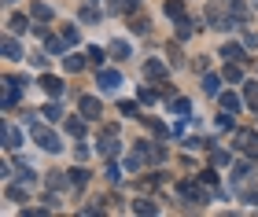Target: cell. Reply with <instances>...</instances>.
Wrapping results in <instances>:
<instances>
[{"label":"cell","instance_id":"obj_33","mask_svg":"<svg viewBox=\"0 0 258 217\" xmlns=\"http://www.w3.org/2000/svg\"><path fill=\"white\" fill-rule=\"evenodd\" d=\"M155 88H144V85H140V103H155Z\"/></svg>","mask_w":258,"mask_h":217},{"label":"cell","instance_id":"obj_21","mask_svg":"<svg viewBox=\"0 0 258 217\" xmlns=\"http://www.w3.org/2000/svg\"><path fill=\"white\" fill-rule=\"evenodd\" d=\"M144 125H148V129L159 136V140H166V136H170V129H166V125H162L159 118H144Z\"/></svg>","mask_w":258,"mask_h":217},{"label":"cell","instance_id":"obj_37","mask_svg":"<svg viewBox=\"0 0 258 217\" xmlns=\"http://www.w3.org/2000/svg\"><path fill=\"white\" fill-rule=\"evenodd\" d=\"M41 114H48V118L55 122V118H63V111H59V103H48V107H44Z\"/></svg>","mask_w":258,"mask_h":217},{"label":"cell","instance_id":"obj_10","mask_svg":"<svg viewBox=\"0 0 258 217\" xmlns=\"http://www.w3.org/2000/svg\"><path fill=\"white\" fill-rule=\"evenodd\" d=\"M19 144H22V133H19L11 122H4V147H8V151H15Z\"/></svg>","mask_w":258,"mask_h":217},{"label":"cell","instance_id":"obj_6","mask_svg":"<svg viewBox=\"0 0 258 217\" xmlns=\"http://www.w3.org/2000/svg\"><path fill=\"white\" fill-rule=\"evenodd\" d=\"M78 107H81V114H85L89 122H96L100 114H103V107H100V99H96V96H81V103H78Z\"/></svg>","mask_w":258,"mask_h":217},{"label":"cell","instance_id":"obj_23","mask_svg":"<svg viewBox=\"0 0 258 217\" xmlns=\"http://www.w3.org/2000/svg\"><path fill=\"white\" fill-rule=\"evenodd\" d=\"M170 107H173L177 118H188V114H192V103H188V99H170Z\"/></svg>","mask_w":258,"mask_h":217},{"label":"cell","instance_id":"obj_22","mask_svg":"<svg viewBox=\"0 0 258 217\" xmlns=\"http://www.w3.org/2000/svg\"><path fill=\"white\" fill-rule=\"evenodd\" d=\"M192 33H196V22H192L188 15H184V19H177V37L184 41V37H192Z\"/></svg>","mask_w":258,"mask_h":217},{"label":"cell","instance_id":"obj_3","mask_svg":"<svg viewBox=\"0 0 258 217\" xmlns=\"http://www.w3.org/2000/svg\"><path fill=\"white\" fill-rule=\"evenodd\" d=\"M118 151H122V144H118V129H114V125H107V129L100 133V155L118 158Z\"/></svg>","mask_w":258,"mask_h":217},{"label":"cell","instance_id":"obj_17","mask_svg":"<svg viewBox=\"0 0 258 217\" xmlns=\"http://www.w3.org/2000/svg\"><path fill=\"white\" fill-rule=\"evenodd\" d=\"M67 173H70V188H81V184H89V169L74 166V169H67Z\"/></svg>","mask_w":258,"mask_h":217},{"label":"cell","instance_id":"obj_8","mask_svg":"<svg viewBox=\"0 0 258 217\" xmlns=\"http://www.w3.org/2000/svg\"><path fill=\"white\" fill-rule=\"evenodd\" d=\"M41 88H44V92H48L52 99H59L67 85H63V81H59V77H55V74H44V77H41Z\"/></svg>","mask_w":258,"mask_h":217},{"label":"cell","instance_id":"obj_40","mask_svg":"<svg viewBox=\"0 0 258 217\" xmlns=\"http://www.w3.org/2000/svg\"><path fill=\"white\" fill-rule=\"evenodd\" d=\"M4 4H15V0H4Z\"/></svg>","mask_w":258,"mask_h":217},{"label":"cell","instance_id":"obj_36","mask_svg":"<svg viewBox=\"0 0 258 217\" xmlns=\"http://www.w3.org/2000/svg\"><path fill=\"white\" fill-rule=\"evenodd\" d=\"M247 107L258 111V85H247Z\"/></svg>","mask_w":258,"mask_h":217},{"label":"cell","instance_id":"obj_9","mask_svg":"<svg viewBox=\"0 0 258 217\" xmlns=\"http://www.w3.org/2000/svg\"><path fill=\"white\" fill-rule=\"evenodd\" d=\"M140 0H107V11L111 15H129V11H137Z\"/></svg>","mask_w":258,"mask_h":217},{"label":"cell","instance_id":"obj_11","mask_svg":"<svg viewBox=\"0 0 258 217\" xmlns=\"http://www.w3.org/2000/svg\"><path fill=\"white\" fill-rule=\"evenodd\" d=\"M221 4H225L229 19H236V22H243V19H247V8H243V0H221Z\"/></svg>","mask_w":258,"mask_h":217},{"label":"cell","instance_id":"obj_4","mask_svg":"<svg viewBox=\"0 0 258 217\" xmlns=\"http://www.w3.org/2000/svg\"><path fill=\"white\" fill-rule=\"evenodd\" d=\"M22 96V81L19 77H4V111H11Z\"/></svg>","mask_w":258,"mask_h":217},{"label":"cell","instance_id":"obj_18","mask_svg":"<svg viewBox=\"0 0 258 217\" xmlns=\"http://www.w3.org/2000/svg\"><path fill=\"white\" fill-rule=\"evenodd\" d=\"M44 48H48L52 55H63V48H67V41H63V37H52V33H44Z\"/></svg>","mask_w":258,"mask_h":217},{"label":"cell","instance_id":"obj_19","mask_svg":"<svg viewBox=\"0 0 258 217\" xmlns=\"http://www.w3.org/2000/svg\"><path fill=\"white\" fill-rule=\"evenodd\" d=\"M85 122H89L85 114H81V118H67V133L70 136H81V133H85Z\"/></svg>","mask_w":258,"mask_h":217},{"label":"cell","instance_id":"obj_7","mask_svg":"<svg viewBox=\"0 0 258 217\" xmlns=\"http://www.w3.org/2000/svg\"><path fill=\"white\" fill-rule=\"evenodd\" d=\"M144 77L148 81H166V66L159 59H144Z\"/></svg>","mask_w":258,"mask_h":217},{"label":"cell","instance_id":"obj_30","mask_svg":"<svg viewBox=\"0 0 258 217\" xmlns=\"http://www.w3.org/2000/svg\"><path fill=\"white\" fill-rule=\"evenodd\" d=\"M240 77H243L240 63H229V66H225V81H240Z\"/></svg>","mask_w":258,"mask_h":217},{"label":"cell","instance_id":"obj_27","mask_svg":"<svg viewBox=\"0 0 258 217\" xmlns=\"http://www.w3.org/2000/svg\"><path fill=\"white\" fill-rule=\"evenodd\" d=\"M111 55L114 59H129V44L125 41H111Z\"/></svg>","mask_w":258,"mask_h":217},{"label":"cell","instance_id":"obj_35","mask_svg":"<svg viewBox=\"0 0 258 217\" xmlns=\"http://www.w3.org/2000/svg\"><path fill=\"white\" fill-rule=\"evenodd\" d=\"M63 41L67 44H78V26H63Z\"/></svg>","mask_w":258,"mask_h":217},{"label":"cell","instance_id":"obj_5","mask_svg":"<svg viewBox=\"0 0 258 217\" xmlns=\"http://www.w3.org/2000/svg\"><path fill=\"white\" fill-rule=\"evenodd\" d=\"M96 85L103 88V92H118V88H122V74L118 70H100L96 74Z\"/></svg>","mask_w":258,"mask_h":217},{"label":"cell","instance_id":"obj_41","mask_svg":"<svg viewBox=\"0 0 258 217\" xmlns=\"http://www.w3.org/2000/svg\"><path fill=\"white\" fill-rule=\"evenodd\" d=\"M89 4H92V0H89Z\"/></svg>","mask_w":258,"mask_h":217},{"label":"cell","instance_id":"obj_13","mask_svg":"<svg viewBox=\"0 0 258 217\" xmlns=\"http://www.w3.org/2000/svg\"><path fill=\"white\" fill-rule=\"evenodd\" d=\"M30 15L37 19V22H52V8L41 4V0H33V4H30Z\"/></svg>","mask_w":258,"mask_h":217},{"label":"cell","instance_id":"obj_25","mask_svg":"<svg viewBox=\"0 0 258 217\" xmlns=\"http://www.w3.org/2000/svg\"><path fill=\"white\" fill-rule=\"evenodd\" d=\"M63 66H67L70 74H78L81 66H85V59H81V55H63Z\"/></svg>","mask_w":258,"mask_h":217},{"label":"cell","instance_id":"obj_38","mask_svg":"<svg viewBox=\"0 0 258 217\" xmlns=\"http://www.w3.org/2000/svg\"><path fill=\"white\" fill-rule=\"evenodd\" d=\"M118 177H122V169H118V166H114V162H111V166H107V180H111V184H114V180H118Z\"/></svg>","mask_w":258,"mask_h":217},{"label":"cell","instance_id":"obj_2","mask_svg":"<svg viewBox=\"0 0 258 217\" xmlns=\"http://www.w3.org/2000/svg\"><path fill=\"white\" fill-rule=\"evenodd\" d=\"M232 147H236V151H243L247 158H258V133L254 129H236V136H232Z\"/></svg>","mask_w":258,"mask_h":217},{"label":"cell","instance_id":"obj_12","mask_svg":"<svg viewBox=\"0 0 258 217\" xmlns=\"http://www.w3.org/2000/svg\"><path fill=\"white\" fill-rule=\"evenodd\" d=\"M0 52H4V59H22V48L15 44V37H4V41H0Z\"/></svg>","mask_w":258,"mask_h":217},{"label":"cell","instance_id":"obj_39","mask_svg":"<svg viewBox=\"0 0 258 217\" xmlns=\"http://www.w3.org/2000/svg\"><path fill=\"white\" fill-rule=\"evenodd\" d=\"M118 111H122V114H129V118H137V103H122Z\"/></svg>","mask_w":258,"mask_h":217},{"label":"cell","instance_id":"obj_32","mask_svg":"<svg viewBox=\"0 0 258 217\" xmlns=\"http://www.w3.org/2000/svg\"><path fill=\"white\" fill-rule=\"evenodd\" d=\"M85 59H89L92 66H103V48H89V52H85Z\"/></svg>","mask_w":258,"mask_h":217},{"label":"cell","instance_id":"obj_34","mask_svg":"<svg viewBox=\"0 0 258 217\" xmlns=\"http://www.w3.org/2000/svg\"><path fill=\"white\" fill-rule=\"evenodd\" d=\"M151 30V22H148V15L144 19H133V33H148Z\"/></svg>","mask_w":258,"mask_h":217},{"label":"cell","instance_id":"obj_28","mask_svg":"<svg viewBox=\"0 0 258 217\" xmlns=\"http://www.w3.org/2000/svg\"><path fill=\"white\" fill-rule=\"evenodd\" d=\"M232 177H236V180H247V177H251V162H236V166H232Z\"/></svg>","mask_w":258,"mask_h":217},{"label":"cell","instance_id":"obj_14","mask_svg":"<svg viewBox=\"0 0 258 217\" xmlns=\"http://www.w3.org/2000/svg\"><path fill=\"white\" fill-rule=\"evenodd\" d=\"M203 92H207V96H218V92H221V77H218V74H207V70H203Z\"/></svg>","mask_w":258,"mask_h":217},{"label":"cell","instance_id":"obj_26","mask_svg":"<svg viewBox=\"0 0 258 217\" xmlns=\"http://www.w3.org/2000/svg\"><path fill=\"white\" fill-rule=\"evenodd\" d=\"M8 30H11V33H26V30H30V19H22V15H15V19L8 22Z\"/></svg>","mask_w":258,"mask_h":217},{"label":"cell","instance_id":"obj_16","mask_svg":"<svg viewBox=\"0 0 258 217\" xmlns=\"http://www.w3.org/2000/svg\"><path fill=\"white\" fill-rule=\"evenodd\" d=\"M218 99H221V107H225L229 114L240 111V96H236V92H218Z\"/></svg>","mask_w":258,"mask_h":217},{"label":"cell","instance_id":"obj_29","mask_svg":"<svg viewBox=\"0 0 258 217\" xmlns=\"http://www.w3.org/2000/svg\"><path fill=\"white\" fill-rule=\"evenodd\" d=\"M210 162H214V166H225V162H229V151H221V147H210Z\"/></svg>","mask_w":258,"mask_h":217},{"label":"cell","instance_id":"obj_31","mask_svg":"<svg viewBox=\"0 0 258 217\" xmlns=\"http://www.w3.org/2000/svg\"><path fill=\"white\" fill-rule=\"evenodd\" d=\"M159 206L155 202H148V199H140V202H133V213H155Z\"/></svg>","mask_w":258,"mask_h":217},{"label":"cell","instance_id":"obj_20","mask_svg":"<svg viewBox=\"0 0 258 217\" xmlns=\"http://www.w3.org/2000/svg\"><path fill=\"white\" fill-rule=\"evenodd\" d=\"M221 55H225L229 63H243V48H240V44H225V48H221Z\"/></svg>","mask_w":258,"mask_h":217},{"label":"cell","instance_id":"obj_24","mask_svg":"<svg viewBox=\"0 0 258 217\" xmlns=\"http://www.w3.org/2000/svg\"><path fill=\"white\" fill-rule=\"evenodd\" d=\"M67 184H70V173H48V188L59 191V188H67Z\"/></svg>","mask_w":258,"mask_h":217},{"label":"cell","instance_id":"obj_1","mask_svg":"<svg viewBox=\"0 0 258 217\" xmlns=\"http://www.w3.org/2000/svg\"><path fill=\"white\" fill-rule=\"evenodd\" d=\"M30 136H33V140H37V144L44 147V151H55V155L63 151V140H59V136H55L52 129H44V125H41L37 118L30 122Z\"/></svg>","mask_w":258,"mask_h":217},{"label":"cell","instance_id":"obj_15","mask_svg":"<svg viewBox=\"0 0 258 217\" xmlns=\"http://www.w3.org/2000/svg\"><path fill=\"white\" fill-rule=\"evenodd\" d=\"M162 11L177 22V19H184V0H166V4H162Z\"/></svg>","mask_w":258,"mask_h":217}]
</instances>
